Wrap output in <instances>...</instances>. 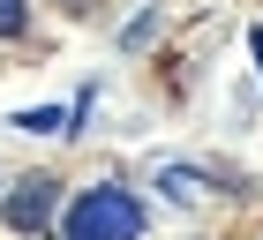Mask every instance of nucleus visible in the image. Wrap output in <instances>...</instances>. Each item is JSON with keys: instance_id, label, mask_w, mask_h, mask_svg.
Segmentation results:
<instances>
[{"instance_id": "5", "label": "nucleus", "mask_w": 263, "mask_h": 240, "mask_svg": "<svg viewBox=\"0 0 263 240\" xmlns=\"http://www.w3.org/2000/svg\"><path fill=\"white\" fill-rule=\"evenodd\" d=\"M61 120H68V113H53V105H45V113H15V128H30V135H53Z\"/></svg>"}, {"instance_id": "4", "label": "nucleus", "mask_w": 263, "mask_h": 240, "mask_svg": "<svg viewBox=\"0 0 263 240\" xmlns=\"http://www.w3.org/2000/svg\"><path fill=\"white\" fill-rule=\"evenodd\" d=\"M23 30H30V8L23 0H0V38H23Z\"/></svg>"}, {"instance_id": "1", "label": "nucleus", "mask_w": 263, "mask_h": 240, "mask_svg": "<svg viewBox=\"0 0 263 240\" xmlns=\"http://www.w3.org/2000/svg\"><path fill=\"white\" fill-rule=\"evenodd\" d=\"M61 240H143V203L128 188H83L68 203Z\"/></svg>"}, {"instance_id": "2", "label": "nucleus", "mask_w": 263, "mask_h": 240, "mask_svg": "<svg viewBox=\"0 0 263 240\" xmlns=\"http://www.w3.org/2000/svg\"><path fill=\"white\" fill-rule=\"evenodd\" d=\"M53 203H61V180H53V173H23L15 195L0 203V210H8L15 233H45V225H53Z\"/></svg>"}, {"instance_id": "3", "label": "nucleus", "mask_w": 263, "mask_h": 240, "mask_svg": "<svg viewBox=\"0 0 263 240\" xmlns=\"http://www.w3.org/2000/svg\"><path fill=\"white\" fill-rule=\"evenodd\" d=\"M158 188H165L173 203H196V195H203V173H196V165H165V180H158Z\"/></svg>"}, {"instance_id": "6", "label": "nucleus", "mask_w": 263, "mask_h": 240, "mask_svg": "<svg viewBox=\"0 0 263 240\" xmlns=\"http://www.w3.org/2000/svg\"><path fill=\"white\" fill-rule=\"evenodd\" d=\"M248 45H256V60H263V30H248Z\"/></svg>"}]
</instances>
